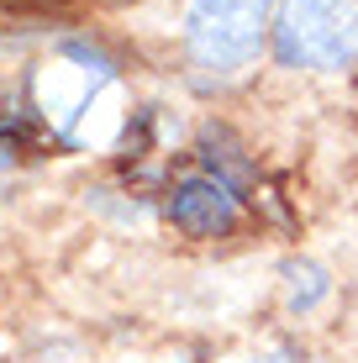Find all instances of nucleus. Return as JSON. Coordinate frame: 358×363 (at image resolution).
Masks as SVG:
<instances>
[{
    "instance_id": "1",
    "label": "nucleus",
    "mask_w": 358,
    "mask_h": 363,
    "mask_svg": "<svg viewBox=\"0 0 358 363\" xmlns=\"http://www.w3.org/2000/svg\"><path fill=\"white\" fill-rule=\"evenodd\" d=\"M264 21H269V0H190V11H184V43H190L201 69L232 74L258 53Z\"/></svg>"
},
{
    "instance_id": "2",
    "label": "nucleus",
    "mask_w": 358,
    "mask_h": 363,
    "mask_svg": "<svg viewBox=\"0 0 358 363\" xmlns=\"http://www.w3.org/2000/svg\"><path fill=\"white\" fill-rule=\"evenodd\" d=\"M285 53L311 69H342L358 58V0H285Z\"/></svg>"
},
{
    "instance_id": "3",
    "label": "nucleus",
    "mask_w": 358,
    "mask_h": 363,
    "mask_svg": "<svg viewBox=\"0 0 358 363\" xmlns=\"http://www.w3.org/2000/svg\"><path fill=\"white\" fill-rule=\"evenodd\" d=\"M174 221L195 237H216V232L232 227V195L211 179H190L174 195Z\"/></svg>"
}]
</instances>
